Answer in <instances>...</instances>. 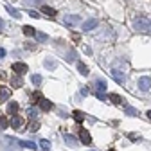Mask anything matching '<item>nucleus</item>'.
Returning <instances> with one entry per match:
<instances>
[{"instance_id":"f257e3e1","label":"nucleus","mask_w":151,"mask_h":151,"mask_svg":"<svg viewBox=\"0 0 151 151\" xmlns=\"http://www.w3.org/2000/svg\"><path fill=\"white\" fill-rule=\"evenodd\" d=\"M133 29L140 34H151V20L146 16H139L133 22Z\"/></svg>"},{"instance_id":"f03ea898","label":"nucleus","mask_w":151,"mask_h":151,"mask_svg":"<svg viewBox=\"0 0 151 151\" xmlns=\"http://www.w3.org/2000/svg\"><path fill=\"white\" fill-rule=\"evenodd\" d=\"M79 140H81V144H85V146L92 144V135H90L88 129H85V128L79 129Z\"/></svg>"},{"instance_id":"7ed1b4c3","label":"nucleus","mask_w":151,"mask_h":151,"mask_svg":"<svg viewBox=\"0 0 151 151\" xmlns=\"http://www.w3.org/2000/svg\"><path fill=\"white\" fill-rule=\"evenodd\" d=\"M13 70H14V74L16 76H24L29 68H27V65L25 63H20V61H16V63H13V67H11Z\"/></svg>"},{"instance_id":"20e7f679","label":"nucleus","mask_w":151,"mask_h":151,"mask_svg":"<svg viewBox=\"0 0 151 151\" xmlns=\"http://www.w3.org/2000/svg\"><path fill=\"white\" fill-rule=\"evenodd\" d=\"M139 88L142 90V92H147L149 88H151V78H147V76H144V78H139Z\"/></svg>"},{"instance_id":"39448f33","label":"nucleus","mask_w":151,"mask_h":151,"mask_svg":"<svg viewBox=\"0 0 151 151\" xmlns=\"http://www.w3.org/2000/svg\"><path fill=\"white\" fill-rule=\"evenodd\" d=\"M97 27V20H96V18H90V20H86L85 24H83V31L85 32H90V31H93V29H96Z\"/></svg>"},{"instance_id":"423d86ee","label":"nucleus","mask_w":151,"mask_h":151,"mask_svg":"<svg viewBox=\"0 0 151 151\" xmlns=\"http://www.w3.org/2000/svg\"><path fill=\"white\" fill-rule=\"evenodd\" d=\"M63 22H65L67 25H76V24L81 22V16H79V14H67Z\"/></svg>"},{"instance_id":"0eeeda50","label":"nucleus","mask_w":151,"mask_h":151,"mask_svg":"<svg viewBox=\"0 0 151 151\" xmlns=\"http://www.w3.org/2000/svg\"><path fill=\"white\" fill-rule=\"evenodd\" d=\"M93 90H96V93H103V92L106 90V81H104V79L93 81Z\"/></svg>"},{"instance_id":"6e6552de","label":"nucleus","mask_w":151,"mask_h":151,"mask_svg":"<svg viewBox=\"0 0 151 151\" xmlns=\"http://www.w3.org/2000/svg\"><path fill=\"white\" fill-rule=\"evenodd\" d=\"M110 74H111V78L115 79V81H119V83H124V81H126V76H124L121 70H117V68H113Z\"/></svg>"},{"instance_id":"1a4fd4ad","label":"nucleus","mask_w":151,"mask_h":151,"mask_svg":"<svg viewBox=\"0 0 151 151\" xmlns=\"http://www.w3.org/2000/svg\"><path fill=\"white\" fill-rule=\"evenodd\" d=\"M9 124H11V128H14V129H20V126L24 124V121H22L20 115H13L11 121H9Z\"/></svg>"},{"instance_id":"9d476101","label":"nucleus","mask_w":151,"mask_h":151,"mask_svg":"<svg viewBox=\"0 0 151 151\" xmlns=\"http://www.w3.org/2000/svg\"><path fill=\"white\" fill-rule=\"evenodd\" d=\"M7 113H9L11 117L18 113V103H16V101H9V104H7Z\"/></svg>"},{"instance_id":"9b49d317","label":"nucleus","mask_w":151,"mask_h":151,"mask_svg":"<svg viewBox=\"0 0 151 151\" xmlns=\"http://www.w3.org/2000/svg\"><path fill=\"white\" fill-rule=\"evenodd\" d=\"M65 142H67L70 147H76V146H78V139H76L74 135H70V133H67V135H65Z\"/></svg>"},{"instance_id":"f8f14e48","label":"nucleus","mask_w":151,"mask_h":151,"mask_svg":"<svg viewBox=\"0 0 151 151\" xmlns=\"http://www.w3.org/2000/svg\"><path fill=\"white\" fill-rule=\"evenodd\" d=\"M9 96H11L9 88H4V86H0V101H7V99H9Z\"/></svg>"},{"instance_id":"ddd939ff","label":"nucleus","mask_w":151,"mask_h":151,"mask_svg":"<svg viewBox=\"0 0 151 151\" xmlns=\"http://www.w3.org/2000/svg\"><path fill=\"white\" fill-rule=\"evenodd\" d=\"M72 117H74V121H76V122H79V124L85 121V115H83V111H79V110L72 111Z\"/></svg>"},{"instance_id":"4468645a","label":"nucleus","mask_w":151,"mask_h":151,"mask_svg":"<svg viewBox=\"0 0 151 151\" xmlns=\"http://www.w3.org/2000/svg\"><path fill=\"white\" fill-rule=\"evenodd\" d=\"M40 108H42L43 111H49V110L52 108V103H50L49 99H42V101H40Z\"/></svg>"},{"instance_id":"2eb2a0df","label":"nucleus","mask_w":151,"mask_h":151,"mask_svg":"<svg viewBox=\"0 0 151 151\" xmlns=\"http://www.w3.org/2000/svg\"><path fill=\"white\" fill-rule=\"evenodd\" d=\"M18 144H20L22 147H27V149H36V147H38V146H36L34 142H31V140H20Z\"/></svg>"},{"instance_id":"dca6fc26","label":"nucleus","mask_w":151,"mask_h":151,"mask_svg":"<svg viewBox=\"0 0 151 151\" xmlns=\"http://www.w3.org/2000/svg\"><path fill=\"white\" fill-rule=\"evenodd\" d=\"M108 99H110L113 104H121V103H122V97L119 96V93H110V97H108Z\"/></svg>"},{"instance_id":"f3484780","label":"nucleus","mask_w":151,"mask_h":151,"mask_svg":"<svg viewBox=\"0 0 151 151\" xmlns=\"http://www.w3.org/2000/svg\"><path fill=\"white\" fill-rule=\"evenodd\" d=\"M22 31H24V34H25V36H36V31H34L31 25H24V27H22Z\"/></svg>"},{"instance_id":"a211bd4d","label":"nucleus","mask_w":151,"mask_h":151,"mask_svg":"<svg viewBox=\"0 0 151 151\" xmlns=\"http://www.w3.org/2000/svg\"><path fill=\"white\" fill-rule=\"evenodd\" d=\"M78 70L81 72V76H88V74H90V70H88V67H86L85 63H81V61L78 63Z\"/></svg>"},{"instance_id":"6ab92c4d","label":"nucleus","mask_w":151,"mask_h":151,"mask_svg":"<svg viewBox=\"0 0 151 151\" xmlns=\"http://www.w3.org/2000/svg\"><path fill=\"white\" fill-rule=\"evenodd\" d=\"M9 128V121L6 115H0V129H7Z\"/></svg>"},{"instance_id":"aec40b11","label":"nucleus","mask_w":151,"mask_h":151,"mask_svg":"<svg viewBox=\"0 0 151 151\" xmlns=\"http://www.w3.org/2000/svg\"><path fill=\"white\" fill-rule=\"evenodd\" d=\"M42 13H45L47 16H52V18L56 16V11H54L52 7H49V6H43V7H42Z\"/></svg>"},{"instance_id":"412c9836","label":"nucleus","mask_w":151,"mask_h":151,"mask_svg":"<svg viewBox=\"0 0 151 151\" xmlns=\"http://www.w3.org/2000/svg\"><path fill=\"white\" fill-rule=\"evenodd\" d=\"M11 83H13V86H16V88H20V86L24 85V81L20 79V76H14V78L11 79Z\"/></svg>"},{"instance_id":"4be33fe9","label":"nucleus","mask_w":151,"mask_h":151,"mask_svg":"<svg viewBox=\"0 0 151 151\" xmlns=\"http://www.w3.org/2000/svg\"><path fill=\"white\" fill-rule=\"evenodd\" d=\"M6 9H7V13H9V14H11L13 18H20V13H18V11H16L14 7H11V6H7Z\"/></svg>"},{"instance_id":"5701e85b","label":"nucleus","mask_w":151,"mask_h":151,"mask_svg":"<svg viewBox=\"0 0 151 151\" xmlns=\"http://www.w3.org/2000/svg\"><path fill=\"white\" fill-rule=\"evenodd\" d=\"M45 67L52 70V68H56V67H58V63H56L54 60H50V58H47V60H45Z\"/></svg>"},{"instance_id":"b1692460","label":"nucleus","mask_w":151,"mask_h":151,"mask_svg":"<svg viewBox=\"0 0 151 151\" xmlns=\"http://www.w3.org/2000/svg\"><path fill=\"white\" fill-rule=\"evenodd\" d=\"M40 146H42V149H45V151L50 149V142H49L47 139H42V140H40Z\"/></svg>"},{"instance_id":"393cba45","label":"nucleus","mask_w":151,"mask_h":151,"mask_svg":"<svg viewBox=\"0 0 151 151\" xmlns=\"http://www.w3.org/2000/svg\"><path fill=\"white\" fill-rule=\"evenodd\" d=\"M31 81H32L36 86H38V85H42V76H40V74H34L32 78H31Z\"/></svg>"},{"instance_id":"a878e982","label":"nucleus","mask_w":151,"mask_h":151,"mask_svg":"<svg viewBox=\"0 0 151 151\" xmlns=\"http://www.w3.org/2000/svg\"><path fill=\"white\" fill-rule=\"evenodd\" d=\"M63 58H65L67 61H74V60H76V52H74V50H68V54H65Z\"/></svg>"},{"instance_id":"bb28decb","label":"nucleus","mask_w":151,"mask_h":151,"mask_svg":"<svg viewBox=\"0 0 151 151\" xmlns=\"http://www.w3.org/2000/svg\"><path fill=\"white\" fill-rule=\"evenodd\" d=\"M31 97H32V101H34V103H38V101H42V99H43L40 92H34V93H32V96H31Z\"/></svg>"},{"instance_id":"cd10ccee","label":"nucleus","mask_w":151,"mask_h":151,"mask_svg":"<svg viewBox=\"0 0 151 151\" xmlns=\"http://www.w3.org/2000/svg\"><path fill=\"white\" fill-rule=\"evenodd\" d=\"M126 111H128V115H131V117H135L137 113H139L135 108H131V106H126Z\"/></svg>"},{"instance_id":"c85d7f7f","label":"nucleus","mask_w":151,"mask_h":151,"mask_svg":"<svg viewBox=\"0 0 151 151\" xmlns=\"http://www.w3.org/2000/svg\"><path fill=\"white\" fill-rule=\"evenodd\" d=\"M36 36H38V40H42V42H47L49 40V36L43 34V32H36Z\"/></svg>"},{"instance_id":"c756f323","label":"nucleus","mask_w":151,"mask_h":151,"mask_svg":"<svg viewBox=\"0 0 151 151\" xmlns=\"http://www.w3.org/2000/svg\"><path fill=\"white\" fill-rule=\"evenodd\" d=\"M29 129H31V131H38V129H40V122H32Z\"/></svg>"},{"instance_id":"7c9ffc66","label":"nucleus","mask_w":151,"mask_h":151,"mask_svg":"<svg viewBox=\"0 0 151 151\" xmlns=\"http://www.w3.org/2000/svg\"><path fill=\"white\" fill-rule=\"evenodd\" d=\"M36 113H38V111H36L34 108H31V110H29V115H31V117H36Z\"/></svg>"},{"instance_id":"2f4dec72","label":"nucleus","mask_w":151,"mask_h":151,"mask_svg":"<svg viewBox=\"0 0 151 151\" xmlns=\"http://www.w3.org/2000/svg\"><path fill=\"white\" fill-rule=\"evenodd\" d=\"M0 58H6V50L2 47H0Z\"/></svg>"},{"instance_id":"473e14b6","label":"nucleus","mask_w":151,"mask_h":151,"mask_svg":"<svg viewBox=\"0 0 151 151\" xmlns=\"http://www.w3.org/2000/svg\"><path fill=\"white\" fill-rule=\"evenodd\" d=\"M29 14H31L32 18H38V13H36V11H29Z\"/></svg>"},{"instance_id":"72a5a7b5","label":"nucleus","mask_w":151,"mask_h":151,"mask_svg":"<svg viewBox=\"0 0 151 151\" xmlns=\"http://www.w3.org/2000/svg\"><path fill=\"white\" fill-rule=\"evenodd\" d=\"M146 113H147V119L151 121V110H149V111H146Z\"/></svg>"},{"instance_id":"f704fd0d","label":"nucleus","mask_w":151,"mask_h":151,"mask_svg":"<svg viewBox=\"0 0 151 151\" xmlns=\"http://www.w3.org/2000/svg\"><path fill=\"white\" fill-rule=\"evenodd\" d=\"M2 25H4V20H2V18H0V29H2Z\"/></svg>"},{"instance_id":"c9c22d12","label":"nucleus","mask_w":151,"mask_h":151,"mask_svg":"<svg viewBox=\"0 0 151 151\" xmlns=\"http://www.w3.org/2000/svg\"><path fill=\"white\" fill-rule=\"evenodd\" d=\"M108 151H115V149H108Z\"/></svg>"}]
</instances>
